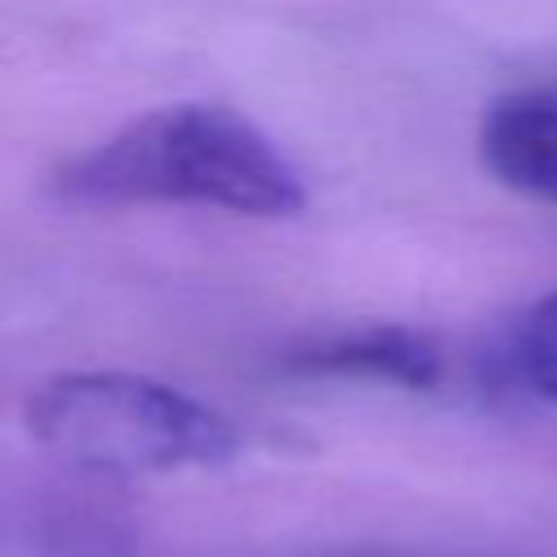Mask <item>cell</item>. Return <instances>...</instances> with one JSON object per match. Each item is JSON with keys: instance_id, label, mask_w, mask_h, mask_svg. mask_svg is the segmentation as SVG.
I'll return each instance as SVG.
<instances>
[{"instance_id": "6da1fadb", "label": "cell", "mask_w": 557, "mask_h": 557, "mask_svg": "<svg viewBox=\"0 0 557 557\" xmlns=\"http://www.w3.org/2000/svg\"><path fill=\"white\" fill-rule=\"evenodd\" d=\"M65 205H200L239 218H296L305 209L300 170L239 109L183 100L148 109L48 178Z\"/></svg>"}, {"instance_id": "7a4b0ae2", "label": "cell", "mask_w": 557, "mask_h": 557, "mask_svg": "<svg viewBox=\"0 0 557 557\" xmlns=\"http://www.w3.org/2000/svg\"><path fill=\"white\" fill-rule=\"evenodd\" d=\"M26 431L65 466L104 479H148L222 466L239 453L226 413L191 392L131 370H70L26 396Z\"/></svg>"}, {"instance_id": "3957f363", "label": "cell", "mask_w": 557, "mask_h": 557, "mask_svg": "<svg viewBox=\"0 0 557 557\" xmlns=\"http://www.w3.org/2000/svg\"><path fill=\"white\" fill-rule=\"evenodd\" d=\"M283 370L300 379H370L405 392H431L444 379V348L418 326H352L292 344L283 352Z\"/></svg>"}, {"instance_id": "277c9868", "label": "cell", "mask_w": 557, "mask_h": 557, "mask_svg": "<svg viewBox=\"0 0 557 557\" xmlns=\"http://www.w3.org/2000/svg\"><path fill=\"white\" fill-rule=\"evenodd\" d=\"M479 157L505 187L557 205V87L492 100L479 122Z\"/></svg>"}, {"instance_id": "5b68a950", "label": "cell", "mask_w": 557, "mask_h": 557, "mask_svg": "<svg viewBox=\"0 0 557 557\" xmlns=\"http://www.w3.org/2000/svg\"><path fill=\"white\" fill-rule=\"evenodd\" d=\"M509 366L531 392L557 400V292L535 300L527 318L513 326Z\"/></svg>"}]
</instances>
